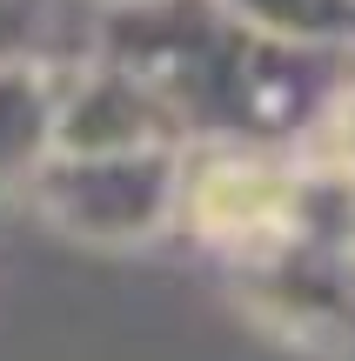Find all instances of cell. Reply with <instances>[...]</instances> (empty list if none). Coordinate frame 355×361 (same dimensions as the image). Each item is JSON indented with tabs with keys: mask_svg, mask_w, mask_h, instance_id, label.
Wrapping results in <instances>:
<instances>
[{
	"mask_svg": "<svg viewBox=\"0 0 355 361\" xmlns=\"http://www.w3.org/2000/svg\"><path fill=\"white\" fill-rule=\"evenodd\" d=\"M289 207H295V188L268 161H215L195 188V221L208 234H222V241L289 228Z\"/></svg>",
	"mask_w": 355,
	"mask_h": 361,
	"instance_id": "obj_1",
	"label": "cell"
},
{
	"mask_svg": "<svg viewBox=\"0 0 355 361\" xmlns=\"http://www.w3.org/2000/svg\"><path fill=\"white\" fill-rule=\"evenodd\" d=\"M335 147H342V161L355 168V94L342 101V114H335Z\"/></svg>",
	"mask_w": 355,
	"mask_h": 361,
	"instance_id": "obj_2",
	"label": "cell"
}]
</instances>
